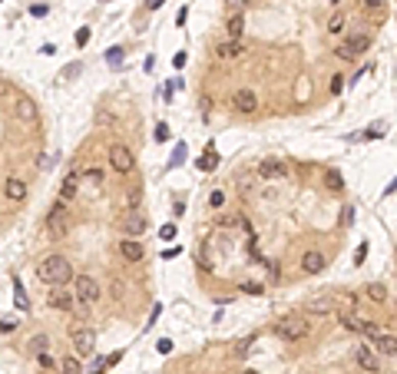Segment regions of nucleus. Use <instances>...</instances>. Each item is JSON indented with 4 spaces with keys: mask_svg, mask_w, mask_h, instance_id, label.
<instances>
[{
    "mask_svg": "<svg viewBox=\"0 0 397 374\" xmlns=\"http://www.w3.org/2000/svg\"><path fill=\"white\" fill-rule=\"evenodd\" d=\"M33 272H37V278L43 281V285H50V288L53 285H73V278H76L73 262H69L66 255H46Z\"/></svg>",
    "mask_w": 397,
    "mask_h": 374,
    "instance_id": "obj_1",
    "label": "nucleus"
},
{
    "mask_svg": "<svg viewBox=\"0 0 397 374\" xmlns=\"http://www.w3.org/2000/svg\"><path fill=\"white\" fill-rule=\"evenodd\" d=\"M275 331L282 341H305V338L311 335V321L308 318H298V315H285V318L275 321Z\"/></svg>",
    "mask_w": 397,
    "mask_h": 374,
    "instance_id": "obj_2",
    "label": "nucleus"
},
{
    "mask_svg": "<svg viewBox=\"0 0 397 374\" xmlns=\"http://www.w3.org/2000/svg\"><path fill=\"white\" fill-rule=\"evenodd\" d=\"M66 232H69V212H66V202L57 199L46 212V235L53 242H60V238H66Z\"/></svg>",
    "mask_w": 397,
    "mask_h": 374,
    "instance_id": "obj_3",
    "label": "nucleus"
},
{
    "mask_svg": "<svg viewBox=\"0 0 397 374\" xmlns=\"http://www.w3.org/2000/svg\"><path fill=\"white\" fill-rule=\"evenodd\" d=\"M10 119L17 126H24V129H33L37 126V119H40V106L30 100V96H17L13 100V106H10Z\"/></svg>",
    "mask_w": 397,
    "mask_h": 374,
    "instance_id": "obj_4",
    "label": "nucleus"
},
{
    "mask_svg": "<svg viewBox=\"0 0 397 374\" xmlns=\"http://www.w3.org/2000/svg\"><path fill=\"white\" fill-rule=\"evenodd\" d=\"M73 295H76V301H83V305H96V301L103 298V285L93 278V275H76L73 278Z\"/></svg>",
    "mask_w": 397,
    "mask_h": 374,
    "instance_id": "obj_5",
    "label": "nucleus"
},
{
    "mask_svg": "<svg viewBox=\"0 0 397 374\" xmlns=\"http://www.w3.org/2000/svg\"><path fill=\"white\" fill-rule=\"evenodd\" d=\"M69 344H73V355H80V358L93 355V351H96L93 328H86V324H73V328H69Z\"/></svg>",
    "mask_w": 397,
    "mask_h": 374,
    "instance_id": "obj_6",
    "label": "nucleus"
},
{
    "mask_svg": "<svg viewBox=\"0 0 397 374\" xmlns=\"http://www.w3.org/2000/svg\"><path fill=\"white\" fill-rule=\"evenodd\" d=\"M109 166H113V169H116V172H120V175H129L132 169H136V159H132L129 146H123V143L109 146Z\"/></svg>",
    "mask_w": 397,
    "mask_h": 374,
    "instance_id": "obj_7",
    "label": "nucleus"
},
{
    "mask_svg": "<svg viewBox=\"0 0 397 374\" xmlns=\"http://www.w3.org/2000/svg\"><path fill=\"white\" fill-rule=\"evenodd\" d=\"M46 305L50 308H57V312H63V315H69L76 308V295H73V288H66L63 285H53V292H46Z\"/></svg>",
    "mask_w": 397,
    "mask_h": 374,
    "instance_id": "obj_8",
    "label": "nucleus"
},
{
    "mask_svg": "<svg viewBox=\"0 0 397 374\" xmlns=\"http://www.w3.org/2000/svg\"><path fill=\"white\" fill-rule=\"evenodd\" d=\"M354 361H358V368H364L371 374H381V355L371 348V344H358V348H354Z\"/></svg>",
    "mask_w": 397,
    "mask_h": 374,
    "instance_id": "obj_9",
    "label": "nucleus"
},
{
    "mask_svg": "<svg viewBox=\"0 0 397 374\" xmlns=\"http://www.w3.org/2000/svg\"><path fill=\"white\" fill-rule=\"evenodd\" d=\"M146 225H149V222H146V215L139 212V209H136V212H126V215L120 218V232H123V235H129V238L146 235Z\"/></svg>",
    "mask_w": 397,
    "mask_h": 374,
    "instance_id": "obj_10",
    "label": "nucleus"
},
{
    "mask_svg": "<svg viewBox=\"0 0 397 374\" xmlns=\"http://www.w3.org/2000/svg\"><path fill=\"white\" fill-rule=\"evenodd\" d=\"M120 258L123 262H129V265H136V262H143L146 258V245L139 242V238H120Z\"/></svg>",
    "mask_w": 397,
    "mask_h": 374,
    "instance_id": "obj_11",
    "label": "nucleus"
},
{
    "mask_svg": "<svg viewBox=\"0 0 397 374\" xmlns=\"http://www.w3.org/2000/svg\"><path fill=\"white\" fill-rule=\"evenodd\" d=\"M324 268H328V255H324L321 249H308L301 255V272L305 275H321Z\"/></svg>",
    "mask_w": 397,
    "mask_h": 374,
    "instance_id": "obj_12",
    "label": "nucleus"
},
{
    "mask_svg": "<svg viewBox=\"0 0 397 374\" xmlns=\"http://www.w3.org/2000/svg\"><path fill=\"white\" fill-rule=\"evenodd\" d=\"M259 175L268 182H278L288 175V166H285V159H262L259 162Z\"/></svg>",
    "mask_w": 397,
    "mask_h": 374,
    "instance_id": "obj_13",
    "label": "nucleus"
},
{
    "mask_svg": "<svg viewBox=\"0 0 397 374\" xmlns=\"http://www.w3.org/2000/svg\"><path fill=\"white\" fill-rule=\"evenodd\" d=\"M334 308H338V298H334V295H318V298L305 301V312L308 315H331Z\"/></svg>",
    "mask_w": 397,
    "mask_h": 374,
    "instance_id": "obj_14",
    "label": "nucleus"
},
{
    "mask_svg": "<svg viewBox=\"0 0 397 374\" xmlns=\"http://www.w3.org/2000/svg\"><path fill=\"white\" fill-rule=\"evenodd\" d=\"M232 106L239 109V113H255V109H259V96H255L248 86H242V90H235V93H232Z\"/></svg>",
    "mask_w": 397,
    "mask_h": 374,
    "instance_id": "obj_15",
    "label": "nucleus"
},
{
    "mask_svg": "<svg viewBox=\"0 0 397 374\" xmlns=\"http://www.w3.org/2000/svg\"><path fill=\"white\" fill-rule=\"evenodd\" d=\"M27 192H30V189H27V182L24 179H7L4 182V195H7V202H13V206H20V202H27Z\"/></svg>",
    "mask_w": 397,
    "mask_h": 374,
    "instance_id": "obj_16",
    "label": "nucleus"
},
{
    "mask_svg": "<svg viewBox=\"0 0 397 374\" xmlns=\"http://www.w3.org/2000/svg\"><path fill=\"white\" fill-rule=\"evenodd\" d=\"M76 192H80V172H76V169H69L66 179L60 182L57 199H60V202H73V199H76Z\"/></svg>",
    "mask_w": 397,
    "mask_h": 374,
    "instance_id": "obj_17",
    "label": "nucleus"
},
{
    "mask_svg": "<svg viewBox=\"0 0 397 374\" xmlns=\"http://www.w3.org/2000/svg\"><path fill=\"white\" fill-rule=\"evenodd\" d=\"M245 53V40H222L219 47H215V56H219V60H239V56Z\"/></svg>",
    "mask_w": 397,
    "mask_h": 374,
    "instance_id": "obj_18",
    "label": "nucleus"
},
{
    "mask_svg": "<svg viewBox=\"0 0 397 374\" xmlns=\"http://www.w3.org/2000/svg\"><path fill=\"white\" fill-rule=\"evenodd\" d=\"M225 37H228V40H242V37H245V13H228V20H225Z\"/></svg>",
    "mask_w": 397,
    "mask_h": 374,
    "instance_id": "obj_19",
    "label": "nucleus"
},
{
    "mask_svg": "<svg viewBox=\"0 0 397 374\" xmlns=\"http://www.w3.org/2000/svg\"><path fill=\"white\" fill-rule=\"evenodd\" d=\"M374 351L381 358H397V335H381L374 338Z\"/></svg>",
    "mask_w": 397,
    "mask_h": 374,
    "instance_id": "obj_20",
    "label": "nucleus"
},
{
    "mask_svg": "<svg viewBox=\"0 0 397 374\" xmlns=\"http://www.w3.org/2000/svg\"><path fill=\"white\" fill-rule=\"evenodd\" d=\"M341 324H344L347 331H354V335H364V318H361V315H354V312H344L341 315Z\"/></svg>",
    "mask_w": 397,
    "mask_h": 374,
    "instance_id": "obj_21",
    "label": "nucleus"
},
{
    "mask_svg": "<svg viewBox=\"0 0 397 374\" xmlns=\"http://www.w3.org/2000/svg\"><path fill=\"white\" fill-rule=\"evenodd\" d=\"M103 179H106V175H103V169H100V166H86V169H83V182H86V186L100 189V186H103Z\"/></svg>",
    "mask_w": 397,
    "mask_h": 374,
    "instance_id": "obj_22",
    "label": "nucleus"
},
{
    "mask_svg": "<svg viewBox=\"0 0 397 374\" xmlns=\"http://www.w3.org/2000/svg\"><path fill=\"white\" fill-rule=\"evenodd\" d=\"M364 292H367V298H371L374 305H384V301H387V288L381 285V281H371V285H367Z\"/></svg>",
    "mask_w": 397,
    "mask_h": 374,
    "instance_id": "obj_23",
    "label": "nucleus"
},
{
    "mask_svg": "<svg viewBox=\"0 0 397 374\" xmlns=\"http://www.w3.org/2000/svg\"><path fill=\"white\" fill-rule=\"evenodd\" d=\"M27 348H30V355H46V351H50V338H46V335H33L30 341H27Z\"/></svg>",
    "mask_w": 397,
    "mask_h": 374,
    "instance_id": "obj_24",
    "label": "nucleus"
},
{
    "mask_svg": "<svg viewBox=\"0 0 397 374\" xmlns=\"http://www.w3.org/2000/svg\"><path fill=\"white\" fill-rule=\"evenodd\" d=\"M361 10L371 13L374 20H381V17H384V0H361Z\"/></svg>",
    "mask_w": 397,
    "mask_h": 374,
    "instance_id": "obj_25",
    "label": "nucleus"
},
{
    "mask_svg": "<svg viewBox=\"0 0 397 374\" xmlns=\"http://www.w3.org/2000/svg\"><path fill=\"white\" fill-rule=\"evenodd\" d=\"M80 355H66L63 361H60V374H80Z\"/></svg>",
    "mask_w": 397,
    "mask_h": 374,
    "instance_id": "obj_26",
    "label": "nucleus"
},
{
    "mask_svg": "<svg viewBox=\"0 0 397 374\" xmlns=\"http://www.w3.org/2000/svg\"><path fill=\"white\" fill-rule=\"evenodd\" d=\"M344 27H347V13H334V17L328 20V33H331V37L344 33Z\"/></svg>",
    "mask_w": 397,
    "mask_h": 374,
    "instance_id": "obj_27",
    "label": "nucleus"
},
{
    "mask_svg": "<svg viewBox=\"0 0 397 374\" xmlns=\"http://www.w3.org/2000/svg\"><path fill=\"white\" fill-rule=\"evenodd\" d=\"M324 182H328V189H331V192H344V179H341V172H338V169H328Z\"/></svg>",
    "mask_w": 397,
    "mask_h": 374,
    "instance_id": "obj_28",
    "label": "nucleus"
},
{
    "mask_svg": "<svg viewBox=\"0 0 397 374\" xmlns=\"http://www.w3.org/2000/svg\"><path fill=\"white\" fill-rule=\"evenodd\" d=\"M334 56H338V60H344V63H354V60H358V56H361V53H358V50H354V47H351V43H341V47H338V50H334Z\"/></svg>",
    "mask_w": 397,
    "mask_h": 374,
    "instance_id": "obj_29",
    "label": "nucleus"
},
{
    "mask_svg": "<svg viewBox=\"0 0 397 374\" xmlns=\"http://www.w3.org/2000/svg\"><path fill=\"white\" fill-rule=\"evenodd\" d=\"M347 43H351V47H354V50H358V53H364L367 47H371V33H354V37L347 40Z\"/></svg>",
    "mask_w": 397,
    "mask_h": 374,
    "instance_id": "obj_30",
    "label": "nucleus"
},
{
    "mask_svg": "<svg viewBox=\"0 0 397 374\" xmlns=\"http://www.w3.org/2000/svg\"><path fill=\"white\" fill-rule=\"evenodd\" d=\"M215 162H219V156H215V149H208L202 159H196V166H199V169H205V172H208V169H215Z\"/></svg>",
    "mask_w": 397,
    "mask_h": 374,
    "instance_id": "obj_31",
    "label": "nucleus"
},
{
    "mask_svg": "<svg viewBox=\"0 0 397 374\" xmlns=\"http://www.w3.org/2000/svg\"><path fill=\"white\" fill-rule=\"evenodd\" d=\"M106 63H109V67H123V47H109V50H106Z\"/></svg>",
    "mask_w": 397,
    "mask_h": 374,
    "instance_id": "obj_32",
    "label": "nucleus"
},
{
    "mask_svg": "<svg viewBox=\"0 0 397 374\" xmlns=\"http://www.w3.org/2000/svg\"><path fill=\"white\" fill-rule=\"evenodd\" d=\"M239 292H245V295H265V285H262V281H242Z\"/></svg>",
    "mask_w": 397,
    "mask_h": 374,
    "instance_id": "obj_33",
    "label": "nucleus"
},
{
    "mask_svg": "<svg viewBox=\"0 0 397 374\" xmlns=\"http://www.w3.org/2000/svg\"><path fill=\"white\" fill-rule=\"evenodd\" d=\"M13 288H17V308H20V312H27V308H30V301H27V295H24V288H20L17 278H13Z\"/></svg>",
    "mask_w": 397,
    "mask_h": 374,
    "instance_id": "obj_34",
    "label": "nucleus"
},
{
    "mask_svg": "<svg viewBox=\"0 0 397 374\" xmlns=\"http://www.w3.org/2000/svg\"><path fill=\"white\" fill-rule=\"evenodd\" d=\"M384 133H387V126H384V123H374L371 129L364 133V139H381V136H384Z\"/></svg>",
    "mask_w": 397,
    "mask_h": 374,
    "instance_id": "obj_35",
    "label": "nucleus"
},
{
    "mask_svg": "<svg viewBox=\"0 0 397 374\" xmlns=\"http://www.w3.org/2000/svg\"><path fill=\"white\" fill-rule=\"evenodd\" d=\"M139 199H143V192H139V189H129V195H126L129 212H136V209H139Z\"/></svg>",
    "mask_w": 397,
    "mask_h": 374,
    "instance_id": "obj_36",
    "label": "nucleus"
},
{
    "mask_svg": "<svg viewBox=\"0 0 397 374\" xmlns=\"http://www.w3.org/2000/svg\"><path fill=\"white\" fill-rule=\"evenodd\" d=\"M208 206H212V209H222V206H225V192H222V189H215V192L208 195Z\"/></svg>",
    "mask_w": 397,
    "mask_h": 374,
    "instance_id": "obj_37",
    "label": "nucleus"
},
{
    "mask_svg": "<svg viewBox=\"0 0 397 374\" xmlns=\"http://www.w3.org/2000/svg\"><path fill=\"white\" fill-rule=\"evenodd\" d=\"M252 4V0H225V7H228V13H242L245 7Z\"/></svg>",
    "mask_w": 397,
    "mask_h": 374,
    "instance_id": "obj_38",
    "label": "nucleus"
},
{
    "mask_svg": "<svg viewBox=\"0 0 397 374\" xmlns=\"http://www.w3.org/2000/svg\"><path fill=\"white\" fill-rule=\"evenodd\" d=\"M381 335H384V331H381L378 321H367V324H364V338H381Z\"/></svg>",
    "mask_w": 397,
    "mask_h": 374,
    "instance_id": "obj_39",
    "label": "nucleus"
},
{
    "mask_svg": "<svg viewBox=\"0 0 397 374\" xmlns=\"http://www.w3.org/2000/svg\"><path fill=\"white\" fill-rule=\"evenodd\" d=\"M159 238H166V242H172V238H176V225H172V222H166L162 229H159Z\"/></svg>",
    "mask_w": 397,
    "mask_h": 374,
    "instance_id": "obj_40",
    "label": "nucleus"
},
{
    "mask_svg": "<svg viewBox=\"0 0 397 374\" xmlns=\"http://www.w3.org/2000/svg\"><path fill=\"white\" fill-rule=\"evenodd\" d=\"M341 90H344V76H341V73H334V76H331V96H338Z\"/></svg>",
    "mask_w": 397,
    "mask_h": 374,
    "instance_id": "obj_41",
    "label": "nucleus"
},
{
    "mask_svg": "<svg viewBox=\"0 0 397 374\" xmlns=\"http://www.w3.org/2000/svg\"><path fill=\"white\" fill-rule=\"evenodd\" d=\"M182 159H185V143H179V146H176V156H172V162H169V166H172V169H176V166H182Z\"/></svg>",
    "mask_w": 397,
    "mask_h": 374,
    "instance_id": "obj_42",
    "label": "nucleus"
},
{
    "mask_svg": "<svg viewBox=\"0 0 397 374\" xmlns=\"http://www.w3.org/2000/svg\"><path fill=\"white\" fill-rule=\"evenodd\" d=\"M89 43V27H80L76 30V47H86Z\"/></svg>",
    "mask_w": 397,
    "mask_h": 374,
    "instance_id": "obj_43",
    "label": "nucleus"
},
{
    "mask_svg": "<svg viewBox=\"0 0 397 374\" xmlns=\"http://www.w3.org/2000/svg\"><path fill=\"white\" fill-rule=\"evenodd\" d=\"M364 258H367V242H361V245H358V252H354V265H361Z\"/></svg>",
    "mask_w": 397,
    "mask_h": 374,
    "instance_id": "obj_44",
    "label": "nucleus"
},
{
    "mask_svg": "<svg viewBox=\"0 0 397 374\" xmlns=\"http://www.w3.org/2000/svg\"><path fill=\"white\" fill-rule=\"evenodd\" d=\"M156 351H159V355H169V351H172V338H162V341H156Z\"/></svg>",
    "mask_w": 397,
    "mask_h": 374,
    "instance_id": "obj_45",
    "label": "nucleus"
},
{
    "mask_svg": "<svg viewBox=\"0 0 397 374\" xmlns=\"http://www.w3.org/2000/svg\"><path fill=\"white\" fill-rule=\"evenodd\" d=\"M123 292H126L123 281H113V285H109V295H113V298H123Z\"/></svg>",
    "mask_w": 397,
    "mask_h": 374,
    "instance_id": "obj_46",
    "label": "nucleus"
},
{
    "mask_svg": "<svg viewBox=\"0 0 397 374\" xmlns=\"http://www.w3.org/2000/svg\"><path fill=\"white\" fill-rule=\"evenodd\" d=\"M156 139H159V143H166V139H169V126H166V123L156 126Z\"/></svg>",
    "mask_w": 397,
    "mask_h": 374,
    "instance_id": "obj_47",
    "label": "nucleus"
},
{
    "mask_svg": "<svg viewBox=\"0 0 397 374\" xmlns=\"http://www.w3.org/2000/svg\"><path fill=\"white\" fill-rule=\"evenodd\" d=\"M106 368H109L106 358H96V361H93V374H106Z\"/></svg>",
    "mask_w": 397,
    "mask_h": 374,
    "instance_id": "obj_48",
    "label": "nucleus"
},
{
    "mask_svg": "<svg viewBox=\"0 0 397 374\" xmlns=\"http://www.w3.org/2000/svg\"><path fill=\"white\" fill-rule=\"evenodd\" d=\"M37 361H40V368H46V371L53 368V358H50V351H46V355H37Z\"/></svg>",
    "mask_w": 397,
    "mask_h": 374,
    "instance_id": "obj_49",
    "label": "nucleus"
},
{
    "mask_svg": "<svg viewBox=\"0 0 397 374\" xmlns=\"http://www.w3.org/2000/svg\"><path fill=\"white\" fill-rule=\"evenodd\" d=\"M46 10H50L46 4H33V7H30V13H33V17H46Z\"/></svg>",
    "mask_w": 397,
    "mask_h": 374,
    "instance_id": "obj_50",
    "label": "nucleus"
},
{
    "mask_svg": "<svg viewBox=\"0 0 397 374\" xmlns=\"http://www.w3.org/2000/svg\"><path fill=\"white\" fill-rule=\"evenodd\" d=\"M80 70H83L80 63H73V67H69V70H63V80H66V76H76V73H80Z\"/></svg>",
    "mask_w": 397,
    "mask_h": 374,
    "instance_id": "obj_51",
    "label": "nucleus"
},
{
    "mask_svg": "<svg viewBox=\"0 0 397 374\" xmlns=\"http://www.w3.org/2000/svg\"><path fill=\"white\" fill-rule=\"evenodd\" d=\"M248 344H252V341H239V348H235V355H239V358H242V355H248Z\"/></svg>",
    "mask_w": 397,
    "mask_h": 374,
    "instance_id": "obj_52",
    "label": "nucleus"
},
{
    "mask_svg": "<svg viewBox=\"0 0 397 374\" xmlns=\"http://www.w3.org/2000/svg\"><path fill=\"white\" fill-rule=\"evenodd\" d=\"M185 17H189V10L182 7V10H179V17H176V27H182V24H185Z\"/></svg>",
    "mask_w": 397,
    "mask_h": 374,
    "instance_id": "obj_53",
    "label": "nucleus"
},
{
    "mask_svg": "<svg viewBox=\"0 0 397 374\" xmlns=\"http://www.w3.org/2000/svg\"><path fill=\"white\" fill-rule=\"evenodd\" d=\"M120 358H123V351H113V355L106 358V364H120Z\"/></svg>",
    "mask_w": 397,
    "mask_h": 374,
    "instance_id": "obj_54",
    "label": "nucleus"
},
{
    "mask_svg": "<svg viewBox=\"0 0 397 374\" xmlns=\"http://www.w3.org/2000/svg\"><path fill=\"white\" fill-rule=\"evenodd\" d=\"M162 4H166V0H149V10H159Z\"/></svg>",
    "mask_w": 397,
    "mask_h": 374,
    "instance_id": "obj_55",
    "label": "nucleus"
},
{
    "mask_svg": "<svg viewBox=\"0 0 397 374\" xmlns=\"http://www.w3.org/2000/svg\"><path fill=\"white\" fill-rule=\"evenodd\" d=\"M394 189H397V179H394V182H391V186H387V189H384V195H391V192H394Z\"/></svg>",
    "mask_w": 397,
    "mask_h": 374,
    "instance_id": "obj_56",
    "label": "nucleus"
},
{
    "mask_svg": "<svg viewBox=\"0 0 397 374\" xmlns=\"http://www.w3.org/2000/svg\"><path fill=\"white\" fill-rule=\"evenodd\" d=\"M7 93V83H0V96H4Z\"/></svg>",
    "mask_w": 397,
    "mask_h": 374,
    "instance_id": "obj_57",
    "label": "nucleus"
},
{
    "mask_svg": "<svg viewBox=\"0 0 397 374\" xmlns=\"http://www.w3.org/2000/svg\"><path fill=\"white\" fill-rule=\"evenodd\" d=\"M328 4H331V7H338V4H341V0H328Z\"/></svg>",
    "mask_w": 397,
    "mask_h": 374,
    "instance_id": "obj_58",
    "label": "nucleus"
},
{
    "mask_svg": "<svg viewBox=\"0 0 397 374\" xmlns=\"http://www.w3.org/2000/svg\"><path fill=\"white\" fill-rule=\"evenodd\" d=\"M0 4H4V0H0Z\"/></svg>",
    "mask_w": 397,
    "mask_h": 374,
    "instance_id": "obj_59",
    "label": "nucleus"
}]
</instances>
